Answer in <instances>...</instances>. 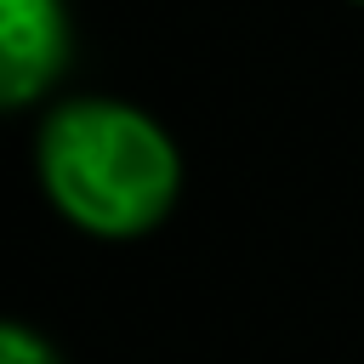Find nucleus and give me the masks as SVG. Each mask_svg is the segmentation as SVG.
I'll return each instance as SVG.
<instances>
[{"label": "nucleus", "instance_id": "f257e3e1", "mask_svg": "<svg viewBox=\"0 0 364 364\" xmlns=\"http://www.w3.org/2000/svg\"><path fill=\"white\" fill-rule=\"evenodd\" d=\"M40 182L51 205L102 239L148 233L182 182L171 136L125 102H63L40 131Z\"/></svg>", "mask_w": 364, "mask_h": 364}, {"label": "nucleus", "instance_id": "f03ea898", "mask_svg": "<svg viewBox=\"0 0 364 364\" xmlns=\"http://www.w3.org/2000/svg\"><path fill=\"white\" fill-rule=\"evenodd\" d=\"M68 63L63 0H0V108L34 102Z\"/></svg>", "mask_w": 364, "mask_h": 364}, {"label": "nucleus", "instance_id": "7ed1b4c3", "mask_svg": "<svg viewBox=\"0 0 364 364\" xmlns=\"http://www.w3.org/2000/svg\"><path fill=\"white\" fill-rule=\"evenodd\" d=\"M0 364H63L34 330L23 324H0Z\"/></svg>", "mask_w": 364, "mask_h": 364}]
</instances>
